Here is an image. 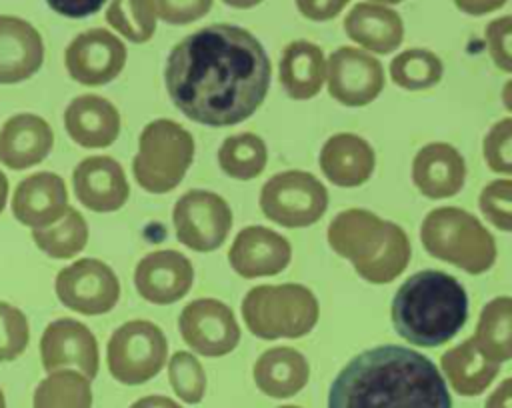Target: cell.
Returning <instances> with one entry per match:
<instances>
[{
  "instance_id": "cell-1",
  "label": "cell",
  "mask_w": 512,
  "mask_h": 408,
  "mask_svg": "<svg viewBox=\"0 0 512 408\" xmlns=\"http://www.w3.org/2000/svg\"><path fill=\"white\" fill-rule=\"evenodd\" d=\"M272 66L260 40L236 24H210L168 54L164 82L172 104L206 126L250 118L270 88Z\"/></svg>"
},
{
  "instance_id": "cell-2",
  "label": "cell",
  "mask_w": 512,
  "mask_h": 408,
  "mask_svg": "<svg viewBox=\"0 0 512 408\" xmlns=\"http://www.w3.org/2000/svg\"><path fill=\"white\" fill-rule=\"evenodd\" d=\"M328 408H452L440 370L424 354L382 344L356 354L334 378Z\"/></svg>"
},
{
  "instance_id": "cell-3",
  "label": "cell",
  "mask_w": 512,
  "mask_h": 408,
  "mask_svg": "<svg viewBox=\"0 0 512 408\" xmlns=\"http://www.w3.org/2000/svg\"><path fill=\"white\" fill-rule=\"evenodd\" d=\"M394 330L414 346L436 348L452 340L468 318L464 286L440 270L408 276L392 300Z\"/></svg>"
},
{
  "instance_id": "cell-4",
  "label": "cell",
  "mask_w": 512,
  "mask_h": 408,
  "mask_svg": "<svg viewBox=\"0 0 512 408\" xmlns=\"http://www.w3.org/2000/svg\"><path fill=\"white\" fill-rule=\"evenodd\" d=\"M326 236L330 248L350 260L358 276L372 284L392 282L410 262L406 232L364 208L336 214Z\"/></svg>"
},
{
  "instance_id": "cell-5",
  "label": "cell",
  "mask_w": 512,
  "mask_h": 408,
  "mask_svg": "<svg viewBox=\"0 0 512 408\" xmlns=\"http://www.w3.org/2000/svg\"><path fill=\"white\" fill-rule=\"evenodd\" d=\"M420 240L430 256L468 274H482L496 260L494 236L474 214L456 206L428 212L420 226Z\"/></svg>"
},
{
  "instance_id": "cell-6",
  "label": "cell",
  "mask_w": 512,
  "mask_h": 408,
  "mask_svg": "<svg viewBox=\"0 0 512 408\" xmlns=\"http://www.w3.org/2000/svg\"><path fill=\"white\" fill-rule=\"evenodd\" d=\"M320 316L314 292L302 284H262L242 300V318L248 330L262 340L300 338Z\"/></svg>"
},
{
  "instance_id": "cell-7",
  "label": "cell",
  "mask_w": 512,
  "mask_h": 408,
  "mask_svg": "<svg viewBox=\"0 0 512 408\" xmlns=\"http://www.w3.org/2000/svg\"><path fill=\"white\" fill-rule=\"evenodd\" d=\"M192 160V134L182 124L160 118L146 124L140 132L132 174L138 186L146 192L164 194L182 182Z\"/></svg>"
},
{
  "instance_id": "cell-8",
  "label": "cell",
  "mask_w": 512,
  "mask_h": 408,
  "mask_svg": "<svg viewBox=\"0 0 512 408\" xmlns=\"http://www.w3.org/2000/svg\"><path fill=\"white\" fill-rule=\"evenodd\" d=\"M164 332L148 320H130L116 328L106 346L108 370L114 380L138 386L152 380L166 364Z\"/></svg>"
},
{
  "instance_id": "cell-9",
  "label": "cell",
  "mask_w": 512,
  "mask_h": 408,
  "mask_svg": "<svg viewBox=\"0 0 512 408\" xmlns=\"http://www.w3.org/2000/svg\"><path fill=\"white\" fill-rule=\"evenodd\" d=\"M260 210L284 228H304L318 222L328 208L324 184L304 170L274 174L260 190Z\"/></svg>"
},
{
  "instance_id": "cell-10",
  "label": "cell",
  "mask_w": 512,
  "mask_h": 408,
  "mask_svg": "<svg viewBox=\"0 0 512 408\" xmlns=\"http://www.w3.org/2000/svg\"><path fill=\"white\" fill-rule=\"evenodd\" d=\"M176 238L196 252H212L224 244L232 228L228 202L210 190H188L172 210Z\"/></svg>"
},
{
  "instance_id": "cell-11",
  "label": "cell",
  "mask_w": 512,
  "mask_h": 408,
  "mask_svg": "<svg viewBox=\"0 0 512 408\" xmlns=\"http://www.w3.org/2000/svg\"><path fill=\"white\" fill-rule=\"evenodd\" d=\"M58 300L80 314L98 316L110 312L120 298V282L114 270L96 258H80L56 276Z\"/></svg>"
},
{
  "instance_id": "cell-12",
  "label": "cell",
  "mask_w": 512,
  "mask_h": 408,
  "mask_svg": "<svg viewBox=\"0 0 512 408\" xmlns=\"http://www.w3.org/2000/svg\"><path fill=\"white\" fill-rule=\"evenodd\" d=\"M178 328L184 342L208 358L224 356L240 342V326L232 308L216 298H198L186 304Z\"/></svg>"
},
{
  "instance_id": "cell-13",
  "label": "cell",
  "mask_w": 512,
  "mask_h": 408,
  "mask_svg": "<svg viewBox=\"0 0 512 408\" xmlns=\"http://www.w3.org/2000/svg\"><path fill=\"white\" fill-rule=\"evenodd\" d=\"M330 96L344 106H366L384 88L382 64L368 52L354 46L336 48L326 62Z\"/></svg>"
},
{
  "instance_id": "cell-14",
  "label": "cell",
  "mask_w": 512,
  "mask_h": 408,
  "mask_svg": "<svg viewBox=\"0 0 512 408\" xmlns=\"http://www.w3.org/2000/svg\"><path fill=\"white\" fill-rule=\"evenodd\" d=\"M66 70L84 86L112 82L126 64V46L106 28H90L68 44L64 52Z\"/></svg>"
},
{
  "instance_id": "cell-15",
  "label": "cell",
  "mask_w": 512,
  "mask_h": 408,
  "mask_svg": "<svg viewBox=\"0 0 512 408\" xmlns=\"http://www.w3.org/2000/svg\"><path fill=\"white\" fill-rule=\"evenodd\" d=\"M40 358L48 372L74 366L88 380L96 378L100 368L98 342L90 328L74 318L50 322L40 338Z\"/></svg>"
},
{
  "instance_id": "cell-16",
  "label": "cell",
  "mask_w": 512,
  "mask_h": 408,
  "mask_svg": "<svg viewBox=\"0 0 512 408\" xmlns=\"http://www.w3.org/2000/svg\"><path fill=\"white\" fill-rule=\"evenodd\" d=\"M194 282L190 260L178 250H154L134 270L138 294L152 304H174L188 294Z\"/></svg>"
},
{
  "instance_id": "cell-17",
  "label": "cell",
  "mask_w": 512,
  "mask_h": 408,
  "mask_svg": "<svg viewBox=\"0 0 512 408\" xmlns=\"http://www.w3.org/2000/svg\"><path fill=\"white\" fill-rule=\"evenodd\" d=\"M72 186L80 204L100 214L120 210L130 196L124 168L110 156H88L76 164Z\"/></svg>"
},
{
  "instance_id": "cell-18",
  "label": "cell",
  "mask_w": 512,
  "mask_h": 408,
  "mask_svg": "<svg viewBox=\"0 0 512 408\" xmlns=\"http://www.w3.org/2000/svg\"><path fill=\"white\" fill-rule=\"evenodd\" d=\"M290 258V242L278 232L258 224L242 228L228 250V262L242 278L274 276L290 264Z\"/></svg>"
},
{
  "instance_id": "cell-19",
  "label": "cell",
  "mask_w": 512,
  "mask_h": 408,
  "mask_svg": "<svg viewBox=\"0 0 512 408\" xmlns=\"http://www.w3.org/2000/svg\"><path fill=\"white\" fill-rule=\"evenodd\" d=\"M68 190L54 172H36L24 178L12 196L14 218L28 228H46L68 210Z\"/></svg>"
},
{
  "instance_id": "cell-20",
  "label": "cell",
  "mask_w": 512,
  "mask_h": 408,
  "mask_svg": "<svg viewBox=\"0 0 512 408\" xmlns=\"http://www.w3.org/2000/svg\"><path fill=\"white\" fill-rule=\"evenodd\" d=\"M44 62L40 32L24 18L0 14V84L34 76Z\"/></svg>"
},
{
  "instance_id": "cell-21",
  "label": "cell",
  "mask_w": 512,
  "mask_h": 408,
  "mask_svg": "<svg viewBox=\"0 0 512 408\" xmlns=\"http://www.w3.org/2000/svg\"><path fill=\"white\" fill-rule=\"evenodd\" d=\"M412 180L426 198H450L464 186V158L448 142H430L412 160Z\"/></svg>"
},
{
  "instance_id": "cell-22",
  "label": "cell",
  "mask_w": 512,
  "mask_h": 408,
  "mask_svg": "<svg viewBox=\"0 0 512 408\" xmlns=\"http://www.w3.org/2000/svg\"><path fill=\"white\" fill-rule=\"evenodd\" d=\"M54 146L50 124L36 114L10 116L0 128V164L24 170L40 164Z\"/></svg>"
},
{
  "instance_id": "cell-23",
  "label": "cell",
  "mask_w": 512,
  "mask_h": 408,
  "mask_svg": "<svg viewBox=\"0 0 512 408\" xmlns=\"http://www.w3.org/2000/svg\"><path fill=\"white\" fill-rule=\"evenodd\" d=\"M64 128L82 148H106L120 134V112L102 96L82 94L66 106Z\"/></svg>"
},
{
  "instance_id": "cell-24",
  "label": "cell",
  "mask_w": 512,
  "mask_h": 408,
  "mask_svg": "<svg viewBox=\"0 0 512 408\" xmlns=\"http://www.w3.org/2000/svg\"><path fill=\"white\" fill-rule=\"evenodd\" d=\"M318 162L322 174L332 184L354 188L372 176L376 154L364 138L350 132H340L324 142Z\"/></svg>"
},
{
  "instance_id": "cell-25",
  "label": "cell",
  "mask_w": 512,
  "mask_h": 408,
  "mask_svg": "<svg viewBox=\"0 0 512 408\" xmlns=\"http://www.w3.org/2000/svg\"><path fill=\"white\" fill-rule=\"evenodd\" d=\"M344 30L348 38L376 54H390L404 38L400 14L376 2L354 4L344 18Z\"/></svg>"
},
{
  "instance_id": "cell-26",
  "label": "cell",
  "mask_w": 512,
  "mask_h": 408,
  "mask_svg": "<svg viewBox=\"0 0 512 408\" xmlns=\"http://www.w3.org/2000/svg\"><path fill=\"white\" fill-rule=\"evenodd\" d=\"M278 78L292 100H308L316 96L326 82L322 48L308 40L290 42L282 52Z\"/></svg>"
},
{
  "instance_id": "cell-27",
  "label": "cell",
  "mask_w": 512,
  "mask_h": 408,
  "mask_svg": "<svg viewBox=\"0 0 512 408\" xmlns=\"http://www.w3.org/2000/svg\"><path fill=\"white\" fill-rule=\"evenodd\" d=\"M310 378L308 360L290 346L266 350L254 362V382L270 398H290L298 394Z\"/></svg>"
},
{
  "instance_id": "cell-28",
  "label": "cell",
  "mask_w": 512,
  "mask_h": 408,
  "mask_svg": "<svg viewBox=\"0 0 512 408\" xmlns=\"http://www.w3.org/2000/svg\"><path fill=\"white\" fill-rule=\"evenodd\" d=\"M440 366L450 382V386L460 396L482 394L498 374V364L492 362L474 342V338L446 350L442 354Z\"/></svg>"
},
{
  "instance_id": "cell-29",
  "label": "cell",
  "mask_w": 512,
  "mask_h": 408,
  "mask_svg": "<svg viewBox=\"0 0 512 408\" xmlns=\"http://www.w3.org/2000/svg\"><path fill=\"white\" fill-rule=\"evenodd\" d=\"M474 342L496 364L512 358V298H492L480 312Z\"/></svg>"
},
{
  "instance_id": "cell-30",
  "label": "cell",
  "mask_w": 512,
  "mask_h": 408,
  "mask_svg": "<svg viewBox=\"0 0 512 408\" xmlns=\"http://www.w3.org/2000/svg\"><path fill=\"white\" fill-rule=\"evenodd\" d=\"M266 160V144L252 132L232 134L218 148V164L222 172L234 180L256 178L266 168Z\"/></svg>"
},
{
  "instance_id": "cell-31",
  "label": "cell",
  "mask_w": 512,
  "mask_h": 408,
  "mask_svg": "<svg viewBox=\"0 0 512 408\" xmlns=\"http://www.w3.org/2000/svg\"><path fill=\"white\" fill-rule=\"evenodd\" d=\"M90 380L76 370H54L34 390V408H90Z\"/></svg>"
},
{
  "instance_id": "cell-32",
  "label": "cell",
  "mask_w": 512,
  "mask_h": 408,
  "mask_svg": "<svg viewBox=\"0 0 512 408\" xmlns=\"http://www.w3.org/2000/svg\"><path fill=\"white\" fill-rule=\"evenodd\" d=\"M32 238L36 246L50 258L68 260L84 250L88 242V224L78 210L68 208L58 224L34 228Z\"/></svg>"
},
{
  "instance_id": "cell-33",
  "label": "cell",
  "mask_w": 512,
  "mask_h": 408,
  "mask_svg": "<svg viewBox=\"0 0 512 408\" xmlns=\"http://www.w3.org/2000/svg\"><path fill=\"white\" fill-rule=\"evenodd\" d=\"M442 60L426 48H408L390 62V78L404 90H426L440 82Z\"/></svg>"
},
{
  "instance_id": "cell-34",
  "label": "cell",
  "mask_w": 512,
  "mask_h": 408,
  "mask_svg": "<svg viewBox=\"0 0 512 408\" xmlns=\"http://www.w3.org/2000/svg\"><path fill=\"white\" fill-rule=\"evenodd\" d=\"M156 8L152 0H112L106 22L134 44L148 42L156 32Z\"/></svg>"
},
{
  "instance_id": "cell-35",
  "label": "cell",
  "mask_w": 512,
  "mask_h": 408,
  "mask_svg": "<svg viewBox=\"0 0 512 408\" xmlns=\"http://www.w3.org/2000/svg\"><path fill=\"white\" fill-rule=\"evenodd\" d=\"M168 380L174 394L186 404H198L206 392V374L202 364L190 352L178 350L168 362Z\"/></svg>"
},
{
  "instance_id": "cell-36",
  "label": "cell",
  "mask_w": 512,
  "mask_h": 408,
  "mask_svg": "<svg viewBox=\"0 0 512 408\" xmlns=\"http://www.w3.org/2000/svg\"><path fill=\"white\" fill-rule=\"evenodd\" d=\"M30 328L24 312L0 300V362L16 360L28 346Z\"/></svg>"
},
{
  "instance_id": "cell-37",
  "label": "cell",
  "mask_w": 512,
  "mask_h": 408,
  "mask_svg": "<svg viewBox=\"0 0 512 408\" xmlns=\"http://www.w3.org/2000/svg\"><path fill=\"white\" fill-rule=\"evenodd\" d=\"M478 206L488 222L502 230L512 232V180H492L480 192Z\"/></svg>"
},
{
  "instance_id": "cell-38",
  "label": "cell",
  "mask_w": 512,
  "mask_h": 408,
  "mask_svg": "<svg viewBox=\"0 0 512 408\" xmlns=\"http://www.w3.org/2000/svg\"><path fill=\"white\" fill-rule=\"evenodd\" d=\"M482 152L490 170L512 176V118L498 120L486 132Z\"/></svg>"
},
{
  "instance_id": "cell-39",
  "label": "cell",
  "mask_w": 512,
  "mask_h": 408,
  "mask_svg": "<svg viewBox=\"0 0 512 408\" xmlns=\"http://www.w3.org/2000/svg\"><path fill=\"white\" fill-rule=\"evenodd\" d=\"M484 38L492 62L502 72H512V16H500L486 24Z\"/></svg>"
},
{
  "instance_id": "cell-40",
  "label": "cell",
  "mask_w": 512,
  "mask_h": 408,
  "mask_svg": "<svg viewBox=\"0 0 512 408\" xmlns=\"http://www.w3.org/2000/svg\"><path fill=\"white\" fill-rule=\"evenodd\" d=\"M214 0H152L156 8V16L166 24L184 26L204 18Z\"/></svg>"
},
{
  "instance_id": "cell-41",
  "label": "cell",
  "mask_w": 512,
  "mask_h": 408,
  "mask_svg": "<svg viewBox=\"0 0 512 408\" xmlns=\"http://www.w3.org/2000/svg\"><path fill=\"white\" fill-rule=\"evenodd\" d=\"M300 14L314 22H326L336 18L350 0H294Z\"/></svg>"
},
{
  "instance_id": "cell-42",
  "label": "cell",
  "mask_w": 512,
  "mask_h": 408,
  "mask_svg": "<svg viewBox=\"0 0 512 408\" xmlns=\"http://www.w3.org/2000/svg\"><path fill=\"white\" fill-rule=\"evenodd\" d=\"M46 4L60 16L86 18L96 14L106 4V0H46Z\"/></svg>"
},
{
  "instance_id": "cell-43",
  "label": "cell",
  "mask_w": 512,
  "mask_h": 408,
  "mask_svg": "<svg viewBox=\"0 0 512 408\" xmlns=\"http://www.w3.org/2000/svg\"><path fill=\"white\" fill-rule=\"evenodd\" d=\"M458 10L470 16H484L506 4V0H452Z\"/></svg>"
},
{
  "instance_id": "cell-44",
  "label": "cell",
  "mask_w": 512,
  "mask_h": 408,
  "mask_svg": "<svg viewBox=\"0 0 512 408\" xmlns=\"http://www.w3.org/2000/svg\"><path fill=\"white\" fill-rule=\"evenodd\" d=\"M484 408H512V378H506L486 400Z\"/></svg>"
},
{
  "instance_id": "cell-45",
  "label": "cell",
  "mask_w": 512,
  "mask_h": 408,
  "mask_svg": "<svg viewBox=\"0 0 512 408\" xmlns=\"http://www.w3.org/2000/svg\"><path fill=\"white\" fill-rule=\"evenodd\" d=\"M130 408H182L180 404H176L172 398L168 396H158V394H152V396H144L140 400H136Z\"/></svg>"
},
{
  "instance_id": "cell-46",
  "label": "cell",
  "mask_w": 512,
  "mask_h": 408,
  "mask_svg": "<svg viewBox=\"0 0 512 408\" xmlns=\"http://www.w3.org/2000/svg\"><path fill=\"white\" fill-rule=\"evenodd\" d=\"M226 6L230 8H240V10H246V8H254L258 6L262 0H222Z\"/></svg>"
},
{
  "instance_id": "cell-47",
  "label": "cell",
  "mask_w": 512,
  "mask_h": 408,
  "mask_svg": "<svg viewBox=\"0 0 512 408\" xmlns=\"http://www.w3.org/2000/svg\"><path fill=\"white\" fill-rule=\"evenodd\" d=\"M6 198H8V178L6 174L0 170V212L6 206Z\"/></svg>"
},
{
  "instance_id": "cell-48",
  "label": "cell",
  "mask_w": 512,
  "mask_h": 408,
  "mask_svg": "<svg viewBox=\"0 0 512 408\" xmlns=\"http://www.w3.org/2000/svg\"><path fill=\"white\" fill-rule=\"evenodd\" d=\"M502 104L506 106V110L512 112V80H508L502 88Z\"/></svg>"
},
{
  "instance_id": "cell-49",
  "label": "cell",
  "mask_w": 512,
  "mask_h": 408,
  "mask_svg": "<svg viewBox=\"0 0 512 408\" xmlns=\"http://www.w3.org/2000/svg\"><path fill=\"white\" fill-rule=\"evenodd\" d=\"M372 2H376V4H400L402 0H372Z\"/></svg>"
},
{
  "instance_id": "cell-50",
  "label": "cell",
  "mask_w": 512,
  "mask_h": 408,
  "mask_svg": "<svg viewBox=\"0 0 512 408\" xmlns=\"http://www.w3.org/2000/svg\"><path fill=\"white\" fill-rule=\"evenodd\" d=\"M0 408H6V400H4V392L0 388Z\"/></svg>"
},
{
  "instance_id": "cell-51",
  "label": "cell",
  "mask_w": 512,
  "mask_h": 408,
  "mask_svg": "<svg viewBox=\"0 0 512 408\" xmlns=\"http://www.w3.org/2000/svg\"><path fill=\"white\" fill-rule=\"evenodd\" d=\"M278 408H300V406H278Z\"/></svg>"
}]
</instances>
